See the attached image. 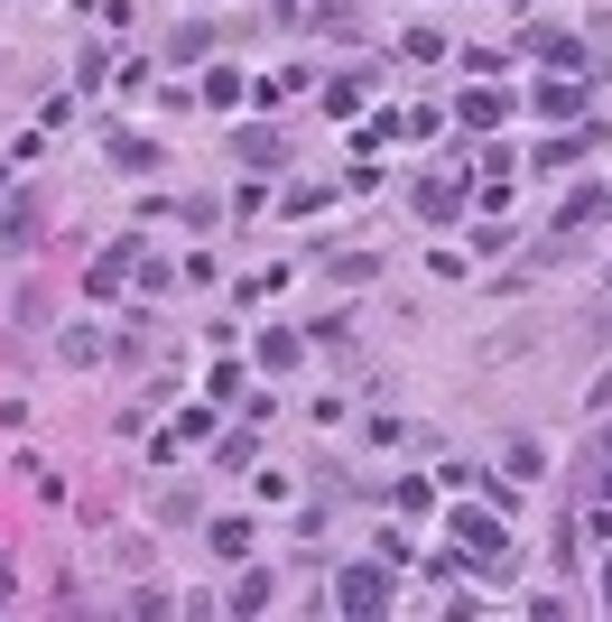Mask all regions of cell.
<instances>
[{
	"mask_svg": "<svg viewBox=\"0 0 612 622\" xmlns=\"http://www.w3.org/2000/svg\"><path fill=\"white\" fill-rule=\"evenodd\" d=\"M29 223H38V204L10 195V214H0V242H29Z\"/></svg>",
	"mask_w": 612,
	"mask_h": 622,
	"instance_id": "3",
	"label": "cell"
},
{
	"mask_svg": "<svg viewBox=\"0 0 612 622\" xmlns=\"http://www.w3.org/2000/svg\"><path fill=\"white\" fill-rule=\"evenodd\" d=\"M603 502H612V474H603Z\"/></svg>",
	"mask_w": 612,
	"mask_h": 622,
	"instance_id": "6",
	"label": "cell"
},
{
	"mask_svg": "<svg viewBox=\"0 0 612 622\" xmlns=\"http://www.w3.org/2000/svg\"><path fill=\"white\" fill-rule=\"evenodd\" d=\"M455 530H464V539H473V549H483V558H492V549H501V530H492V521H483V511H455Z\"/></svg>",
	"mask_w": 612,
	"mask_h": 622,
	"instance_id": "5",
	"label": "cell"
},
{
	"mask_svg": "<svg viewBox=\"0 0 612 622\" xmlns=\"http://www.w3.org/2000/svg\"><path fill=\"white\" fill-rule=\"evenodd\" d=\"M242 159H251V168H279L288 140H279V131H242Z\"/></svg>",
	"mask_w": 612,
	"mask_h": 622,
	"instance_id": "2",
	"label": "cell"
},
{
	"mask_svg": "<svg viewBox=\"0 0 612 622\" xmlns=\"http://www.w3.org/2000/svg\"><path fill=\"white\" fill-rule=\"evenodd\" d=\"M381 604H390L381 566H353V576H343V613H381Z\"/></svg>",
	"mask_w": 612,
	"mask_h": 622,
	"instance_id": "1",
	"label": "cell"
},
{
	"mask_svg": "<svg viewBox=\"0 0 612 622\" xmlns=\"http://www.w3.org/2000/svg\"><path fill=\"white\" fill-rule=\"evenodd\" d=\"M418 204H428L437 223H455V187H445V177H428V187H418Z\"/></svg>",
	"mask_w": 612,
	"mask_h": 622,
	"instance_id": "4",
	"label": "cell"
},
{
	"mask_svg": "<svg viewBox=\"0 0 612 622\" xmlns=\"http://www.w3.org/2000/svg\"><path fill=\"white\" fill-rule=\"evenodd\" d=\"M0 594H10V576H0Z\"/></svg>",
	"mask_w": 612,
	"mask_h": 622,
	"instance_id": "7",
	"label": "cell"
}]
</instances>
